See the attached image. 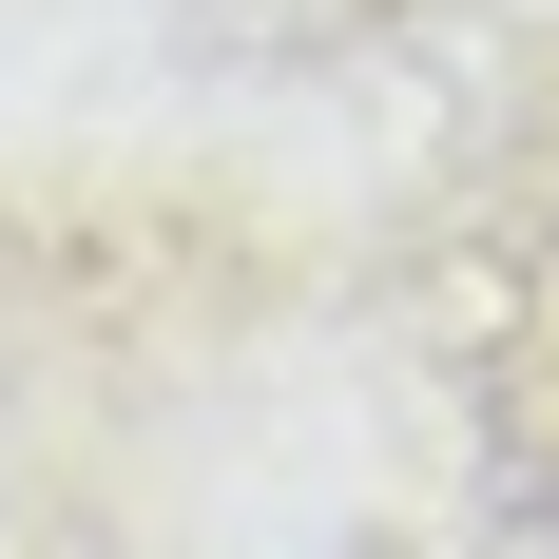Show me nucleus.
Returning <instances> with one entry per match:
<instances>
[{"mask_svg": "<svg viewBox=\"0 0 559 559\" xmlns=\"http://www.w3.org/2000/svg\"><path fill=\"white\" fill-rule=\"evenodd\" d=\"M483 559H559V483H521V502L483 521Z\"/></svg>", "mask_w": 559, "mask_h": 559, "instance_id": "obj_1", "label": "nucleus"}]
</instances>
